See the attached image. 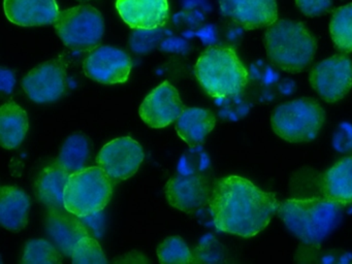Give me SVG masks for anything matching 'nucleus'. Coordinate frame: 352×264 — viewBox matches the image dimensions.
I'll use <instances>...</instances> for the list:
<instances>
[{
  "label": "nucleus",
  "mask_w": 352,
  "mask_h": 264,
  "mask_svg": "<svg viewBox=\"0 0 352 264\" xmlns=\"http://www.w3.org/2000/svg\"><path fill=\"white\" fill-rule=\"evenodd\" d=\"M279 204L275 193L263 191L250 179L228 175L216 182L209 208L217 230L250 239L270 224Z\"/></svg>",
  "instance_id": "nucleus-1"
},
{
  "label": "nucleus",
  "mask_w": 352,
  "mask_h": 264,
  "mask_svg": "<svg viewBox=\"0 0 352 264\" xmlns=\"http://www.w3.org/2000/svg\"><path fill=\"white\" fill-rule=\"evenodd\" d=\"M342 208L324 196L289 198L280 202L277 214L296 239L308 245H318L339 226Z\"/></svg>",
  "instance_id": "nucleus-2"
},
{
  "label": "nucleus",
  "mask_w": 352,
  "mask_h": 264,
  "mask_svg": "<svg viewBox=\"0 0 352 264\" xmlns=\"http://www.w3.org/2000/svg\"><path fill=\"white\" fill-rule=\"evenodd\" d=\"M263 43L272 63L292 74L306 69L317 49L316 39L307 27L292 20H277L270 25Z\"/></svg>",
  "instance_id": "nucleus-3"
},
{
  "label": "nucleus",
  "mask_w": 352,
  "mask_h": 264,
  "mask_svg": "<svg viewBox=\"0 0 352 264\" xmlns=\"http://www.w3.org/2000/svg\"><path fill=\"white\" fill-rule=\"evenodd\" d=\"M195 74L204 90L218 99L236 96L249 80L246 67L230 47H211L203 52L195 63Z\"/></svg>",
  "instance_id": "nucleus-4"
},
{
  "label": "nucleus",
  "mask_w": 352,
  "mask_h": 264,
  "mask_svg": "<svg viewBox=\"0 0 352 264\" xmlns=\"http://www.w3.org/2000/svg\"><path fill=\"white\" fill-rule=\"evenodd\" d=\"M113 184L98 165L71 173L65 190V210L80 218L102 212L112 198Z\"/></svg>",
  "instance_id": "nucleus-5"
},
{
  "label": "nucleus",
  "mask_w": 352,
  "mask_h": 264,
  "mask_svg": "<svg viewBox=\"0 0 352 264\" xmlns=\"http://www.w3.org/2000/svg\"><path fill=\"white\" fill-rule=\"evenodd\" d=\"M325 113L313 98H298L278 105L271 116L272 128L289 142H311L324 123Z\"/></svg>",
  "instance_id": "nucleus-6"
},
{
  "label": "nucleus",
  "mask_w": 352,
  "mask_h": 264,
  "mask_svg": "<svg viewBox=\"0 0 352 264\" xmlns=\"http://www.w3.org/2000/svg\"><path fill=\"white\" fill-rule=\"evenodd\" d=\"M53 25L65 45L77 52H91L100 47L104 33L102 12L86 4L59 12Z\"/></svg>",
  "instance_id": "nucleus-7"
},
{
  "label": "nucleus",
  "mask_w": 352,
  "mask_h": 264,
  "mask_svg": "<svg viewBox=\"0 0 352 264\" xmlns=\"http://www.w3.org/2000/svg\"><path fill=\"white\" fill-rule=\"evenodd\" d=\"M311 86L327 102H337L352 89V61L344 54L331 56L313 66Z\"/></svg>",
  "instance_id": "nucleus-8"
},
{
  "label": "nucleus",
  "mask_w": 352,
  "mask_h": 264,
  "mask_svg": "<svg viewBox=\"0 0 352 264\" xmlns=\"http://www.w3.org/2000/svg\"><path fill=\"white\" fill-rule=\"evenodd\" d=\"M67 62L63 55L44 62L24 76L22 88L34 102H54L67 93Z\"/></svg>",
  "instance_id": "nucleus-9"
},
{
  "label": "nucleus",
  "mask_w": 352,
  "mask_h": 264,
  "mask_svg": "<svg viewBox=\"0 0 352 264\" xmlns=\"http://www.w3.org/2000/svg\"><path fill=\"white\" fill-rule=\"evenodd\" d=\"M144 158L145 154L141 144L133 138L124 136L104 144L96 157V163L116 183L135 175Z\"/></svg>",
  "instance_id": "nucleus-10"
},
{
  "label": "nucleus",
  "mask_w": 352,
  "mask_h": 264,
  "mask_svg": "<svg viewBox=\"0 0 352 264\" xmlns=\"http://www.w3.org/2000/svg\"><path fill=\"white\" fill-rule=\"evenodd\" d=\"M133 62L126 52L112 45L92 50L83 62V70L91 80L102 84H122L129 80Z\"/></svg>",
  "instance_id": "nucleus-11"
},
{
  "label": "nucleus",
  "mask_w": 352,
  "mask_h": 264,
  "mask_svg": "<svg viewBox=\"0 0 352 264\" xmlns=\"http://www.w3.org/2000/svg\"><path fill=\"white\" fill-rule=\"evenodd\" d=\"M185 109L178 90L164 80L144 99L139 115L149 127L158 129L177 121Z\"/></svg>",
  "instance_id": "nucleus-12"
},
{
  "label": "nucleus",
  "mask_w": 352,
  "mask_h": 264,
  "mask_svg": "<svg viewBox=\"0 0 352 264\" xmlns=\"http://www.w3.org/2000/svg\"><path fill=\"white\" fill-rule=\"evenodd\" d=\"M212 190L201 173H180L170 177L164 187L170 206L187 214L209 204Z\"/></svg>",
  "instance_id": "nucleus-13"
},
{
  "label": "nucleus",
  "mask_w": 352,
  "mask_h": 264,
  "mask_svg": "<svg viewBox=\"0 0 352 264\" xmlns=\"http://www.w3.org/2000/svg\"><path fill=\"white\" fill-rule=\"evenodd\" d=\"M222 14L246 30L269 27L278 20L276 0H219Z\"/></svg>",
  "instance_id": "nucleus-14"
},
{
  "label": "nucleus",
  "mask_w": 352,
  "mask_h": 264,
  "mask_svg": "<svg viewBox=\"0 0 352 264\" xmlns=\"http://www.w3.org/2000/svg\"><path fill=\"white\" fill-rule=\"evenodd\" d=\"M46 231L52 243L63 256L72 257L78 241L90 235L80 217L63 208H49L46 218Z\"/></svg>",
  "instance_id": "nucleus-15"
},
{
  "label": "nucleus",
  "mask_w": 352,
  "mask_h": 264,
  "mask_svg": "<svg viewBox=\"0 0 352 264\" xmlns=\"http://www.w3.org/2000/svg\"><path fill=\"white\" fill-rule=\"evenodd\" d=\"M116 8L133 29L160 28L170 16L168 0H116Z\"/></svg>",
  "instance_id": "nucleus-16"
},
{
  "label": "nucleus",
  "mask_w": 352,
  "mask_h": 264,
  "mask_svg": "<svg viewBox=\"0 0 352 264\" xmlns=\"http://www.w3.org/2000/svg\"><path fill=\"white\" fill-rule=\"evenodd\" d=\"M3 8L9 21L23 27L54 24L60 12L56 0H5Z\"/></svg>",
  "instance_id": "nucleus-17"
},
{
  "label": "nucleus",
  "mask_w": 352,
  "mask_h": 264,
  "mask_svg": "<svg viewBox=\"0 0 352 264\" xmlns=\"http://www.w3.org/2000/svg\"><path fill=\"white\" fill-rule=\"evenodd\" d=\"M30 198L14 186H3L0 191V223L6 229L19 232L25 228L30 218Z\"/></svg>",
  "instance_id": "nucleus-18"
},
{
  "label": "nucleus",
  "mask_w": 352,
  "mask_h": 264,
  "mask_svg": "<svg viewBox=\"0 0 352 264\" xmlns=\"http://www.w3.org/2000/svg\"><path fill=\"white\" fill-rule=\"evenodd\" d=\"M322 195L340 206L352 204V156L336 162L321 177Z\"/></svg>",
  "instance_id": "nucleus-19"
},
{
  "label": "nucleus",
  "mask_w": 352,
  "mask_h": 264,
  "mask_svg": "<svg viewBox=\"0 0 352 264\" xmlns=\"http://www.w3.org/2000/svg\"><path fill=\"white\" fill-rule=\"evenodd\" d=\"M215 126L216 117L213 111L199 107H188L177 120L176 130L189 146L195 148L203 144Z\"/></svg>",
  "instance_id": "nucleus-20"
},
{
  "label": "nucleus",
  "mask_w": 352,
  "mask_h": 264,
  "mask_svg": "<svg viewBox=\"0 0 352 264\" xmlns=\"http://www.w3.org/2000/svg\"><path fill=\"white\" fill-rule=\"evenodd\" d=\"M69 175L57 161L47 165L36 179L38 200L48 208H65V190Z\"/></svg>",
  "instance_id": "nucleus-21"
},
{
  "label": "nucleus",
  "mask_w": 352,
  "mask_h": 264,
  "mask_svg": "<svg viewBox=\"0 0 352 264\" xmlns=\"http://www.w3.org/2000/svg\"><path fill=\"white\" fill-rule=\"evenodd\" d=\"M30 128L28 115L23 107L14 100L0 107V144L7 150L18 148L23 142Z\"/></svg>",
  "instance_id": "nucleus-22"
},
{
  "label": "nucleus",
  "mask_w": 352,
  "mask_h": 264,
  "mask_svg": "<svg viewBox=\"0 0 352 264\" xmlns=\"http://www.w3.org/2000/svg\"><path fill=\"white\" fill-rule=\"evenodd\" d=\"M91 152L89 138L82 133L72 134L63 142L57 162L69 173L85 168Z\"/></svg>",
  "instance_id": "nucleus-23"
},
{
  "label": "nucleus",
  "mask_w": 352,
  "mask_h": 264,
  "mask_svg": "<svg viewBox=\"0 0 352 264\" xmlns=\"http://www.w3.org/2000/svg\"><path fill=\"white\" fill-rule=\"evenodd\" d=\"M329 32L340 51L344 53L352 52V3L340 6L333 12Z\"/></svg>",
  "instance_id": "nucleus-24"
},
{
  "label": "nucleus",
  "mask_w": 352,
  "mask_h": 264,
  "mask_svg": "<svg viewBox=\"0 0 352 264\" xmlns=\"http://www.w3.org/2000/svg\"><path fill=\"white\" fill-rule=\"evenodd\" d=\"M63 254L60 250L46 239H32L24 247L22 264L63 263Z\"/></svg>",
  "instance_id": "nucleus-25"
},
{
  "label": "nucleus",
  "mask_w": 352,
  "mask_h": 264,
  "mask_svg": "<svg viewBox=\"0 0 352 264\" xmlns=\"http://www.w3.org/2000/svg\"><path fill=\"white\" fill-rule=\"evenodd\" d=\"M160 263H193L195 257L184 239L180 236H170L164 239L157 248Z\"/></svg>",
  "instance_id": "nucleus-26"
},
{
  "label": "nucleus",
  "mask_w": 352,
  "mask_h": 264,
  "mask_svg": "<svg viewBox=\"0 0 352 264\" xmlns=\"http://www.w3.org/2000/svg\"><path fill=\"white\" fill-rule=\"evenodd\" d=\"M72 261L75 264L108 263L100 243L91 235H86L78 241L72 254Z\"/></svg>",
  "instance_id": "nucleus-27"
},
{
  "label": "nucleus",
  "mask_w": 352,
  "mask_h": 264,
  "mask_svg": "<svg viewBox=\"0 0 352 264\" xmlns=\"http://www.w3.org/2000/svg\"><path fill=\"white\" fill-rule=\"evenodd\" d=\"M166 30L155 29H135L131 35V47L138 54H147L153 51L158 43L164 39Z\"/></svg>",
  "instance_id": "nucleus-28"
},
{
  "label": "nucleus",
  "mask_w": 352,
  "mask_h": 264,
  "mask_svg": "<svg viewBox=\"0 0 352 264\" xmlns=\"http://www.w3.org/2000/svg\"><path fill=\"white\" fill-rule=\"evenodd\" d=\"M333 146L338 152L352 154V124H340L333 134Z\"/></svg>",
  "instance_id": "nucleus-29"
},
{
  "label": "nucleus",
  "mask_w": 352,
  "mask_h": 264,
  "mask_svg": "<svg viewBox=\"0 0 352 264\" xmlns=\"http://www.w3.org/2000/svg\"><path fill=\"white\" fill-rule=\"evenodd\" d=\"M298 10L308 16H318L329 12L333 0H296Z\"/></svg>",
  "instance_id": "nucleus-30"
},
{
  "label": "nucleus",
  "mask_w": 352,
  "mask_h": 264,
  "mask_svg": "<svg viewBox=\"0 0 352 264\" xmlns=\"http://www.w3.org/2000/svg\"><path fill=\"white\" fill-rule=\"evenodd\" d=\"M82 222L86 225L88 230L91 229L92 232L96 236H102V231H104V217L102 212H96V214H89V216L82 217Z\"/></svg>",
  "instance_id": "nucleus-31"
},
{
  "label": "nucleus",
  "mask_w": 352,
  "mask_h": 264,
  "mask_svg": "<svg viewBox=\"0 0 352 264\" xmlns=\"http://www.w3.org/2000/svg\"><path fill=\"white\" fill-rule=\"evenodd\" d=\"M162 51L172 52V53L185 54L188 51V43L180 37H168L164 39L160 45Z\"/></svg>",
  "instance_id": "nucleus-32"
},
{
  "label": "nucleus",
  "mask_w": 352,
  "mask_h": 264,
  "mask_svg": "<svg viewBox=\"0 0 352 264\" xmlns=\"http://www.w3.org/2000/svg\"><path fill=\"white\" fill-rule=\"evenodd\" d=\"M15 74L8 68L1 67L0 69V90L6 94H11L15 87Z\"/></svg>",
  "instance_id": "nucleus-33"
},
{
  "label": "nucleus",
  "mask_w": 352,
  "mask_h": 264,
  "mask_svg": "<svg viewBox=\"0 0 352 264\" xmlns=\"http://www.w3.org/2000/svg\"><path fill=\"white\" fill-rule=\"evenodd\" d=\"M199 37L203 39L204 43H212L214 39V32L212 26L205 27L199 32Z\"/></svg>",
  "instance_id": "nucleus-34"
},
{
  "label": "nucleus",
  "mask_w": 352,
  "mask_h": 264,
  "mask_svg": "<svg viewBox=\"0 0 352 264\" xmlns=\"http://www.w3.org/2000/svg\"><path fill=\"white\" fill-rule=\"evenodd\" d=\"M80 1H87V0H80Z\"/></svg>",
  "instance_id": "nucleus-35"
}]
</instances>
